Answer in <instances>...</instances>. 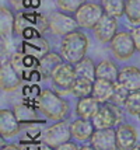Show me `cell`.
I'll return each instance as SVG.
<instances>
[{
	"instance_id": "6da1fadb",
	"label": "cell",
	"mask_w": 140,
	"mask_h": 150,
	"mask_svg": "<svg viewBox=\"0 0 140 150\" xmlns=\"http://www.w3.org/2000/svg\"><path fill=\"white\" fill-rule=\"evenodd\" d=\"M88 45H90V39L87 34L81 33L80 30H76L73 33H69L65 37H62L59 53L65 59V62L76 65L83 58H86Z\"/></svg>"
},
{
	"instance_id": "7a4b0ae2",
	"label": "cell",
	"mask_w": 140,
	"mask_h": 150,
	"mask_svg": "<svg viewBox=\"0 0 140 150\" xmlns=\"http://www.w3.org/2000/svg\"><path fill=\"white\" fill-rule=\"evenodd\" d=\"M37 107L39 112H42L48 119L52 121H62L67 117L70 111V105L66 100L60 97L55 91L45 88L37 97Z\"/></svg>"
},
{
	"instance_id": "3957f363",
	"label": "cell",
	"mask_w": 140,
	"mask_h": 150,
	"mask_svg": "<svg viewBox=\"0 0 140 150\" xmlns=\"http://www.w3.org/2000/svg\"><path fill=\"white\" fill-rule=\"evenodd\" d=\"M27 30H37L42 35L49 31V20L48 16L38 13L35 10H23L15 14V27L14 34L23 37Z\"/></svg>"
},
{
	"instance_id": "277c9868",
	"label": "cell",
	"mask_w": 140,
	"mask_h": 150,
	"mask_svg": "<svg viewBox=\"0 0 140 150\" xmlns=\"http://www.w3.org/2000/svg\"><path fill=\"white\" fill-rule=\"evenodd\" d=\"M122 119H123V115H122L119 105L108 101L100 105V110L91 121H93L95 129H107V128H113L118 124H120Z\"/></svg>"
},
{
	"instance_id": "5b68a950",
	"label": "cell",
	"mask_w": 140,
	"mask_h": 150,
	"mask_svg": "<svg viewBox=\"0 0 140 150\" xmlns=\"http://www.w3.org/2000/svg\"><path fill=\"white\" fill-rule=\"evenodd\" d=\"M109 48L113 58L118 60H129L133 58L134 52L137 51L130 31H118L109 42Z\"/></svg>"
},
{
	"instance_id": "8992f818",
	"label": "cell",
	"mask_w": 140,
	"mask_h": 150,
	"mask_svg": "<svg viewBox=\"0 0 140 150\" xmlns=\"http://www.w3.org/2000/svg\"><path fill=\"white\" fill-rule=\"evenodd\" d=\"M105 14L104 7L98 1H86L83 6L74 13V18L80 28L93 30L100 18Z\"/></svg>"
},
{
	"instance_id": "52a82bcc",
	"label": "cell",
	"mask_w": 140,
	"mask_h": 150,
	"mask_svg": "<svg viewBox=\"0 0 140 150\" xmlns=\"http://www.w3.org/2000/svg\"><path fill=\"white\" fill-rule=\"evenodd\" d=\"M48 20H49V31L58 37H65L66 34L73 33L80 28L74 16L72 17L70 13L62 10H56L48 14Z\"/></svg>"
},
{
	"instance_id": "ba28073f",
	"label": "cell",
	"mask_w": 140,
	"mask_h": 150,
	"mask_svg": "<svg viewBox=\"0 0 140 150\" xmlns=\"http://www.w3.org/2000/svg\"><path fill=\"white\" fill-rule=\"evenodd\" d=\"M76 77L77 76H76L74 65L69 63V62H63L53 70L51 80H52L53 88L56 91L60 94H66V93H70Z\"/></svg>"
},
{
	"instance_id": "9c48e42d",
	"label": "cell",
	"mask_w": 140,
	"mask_h": 150,
	"mask_svg": "<svg viewBox=\"0 0 140 150\" xmlns=\"http://www.w3.org/2000/svg\"><path fill=\"white\" fill-rule=\"evenodd\" d=\"M70 137H73L72 131H70V124H67L65 119H62L46 129L45 135H44V143L56 149L62 143L69 142Z\"/></svg>"
},
{
	"instance_id": "30bf717a",
	"label": "cell",
	"mask_w": 140,
	"mask_h": 150,
	"mask_svg": "<svg viewBox=\"0 0 140 150\" xmlns=\"http://www.w3.org/2000/svg\"><path fill=\"white\" fill-rule=\"evenodd\" d=\"M118 27H119L118 18L105 13L93 28L94 37L98 39L101 44H109L118 33Z\"/></svg>"
},
{
	"instance_id": "8fae6325",
	"label": "cell",
	"mask_w": 140,
	"mask_h": 150,
	"mask_svg": "<svg viewBox=\"0 0 140 150\" xmlns=\"http://www.w3.org/2000/svg\"><path fill=\"white\" fill-rule=\"evenodd\" d=\"M90 144L97 150H118L116 143V129H95L90 139Z\"/></svg>"
},
{
	"instance_id": "7c38bea8",
	"label": "cell",
	"mask_w": 140,
	"mask_h": 150,
	"mask_svg": "<svg viewBox=\"0 0 140 150\" xmlns=\"http://www.w3.org/2000/svg\"><path fill=\"white\" fill-rule=\"evenodd\" d=\"M20 51L25 55L34 56L37 59H42L46 53L51 52V44L46 38H44L42 35H38L35 38L24 39L21 42Z\"/></svg>"
},
{
	"instance_id": "4fadbf2b",
	"label": "cell",
	"mask_w": 140,
	"mask_h": 150,
	"mask_svg": "<svg viewBox=\"0 0 140 150\" xmlns=\"http://www.w3.org/2000/svg\"><path fill=\"white\" fill-rule=\"evenodd\" d=\"M0 84L3 91H15L21 86V76L18 72L14 69L10 60L1 62V69H0Z\"/></svg>"
},
{
	"instance_id": "5bb4252c",
	"label": "cell",
	"mask_w": 140,
	"mask_h": 150,
	"mask_svg": "<svg viewBox=\"0 0 140 150\" xmlns=\"http://www.w3.org/2000/svg\"><path fill=\"white\" fill-rule=\"evenodd\" d=\"M20 121L14 111L3 108L0 111V133L3 137H14L20 133Z\"/></svg>"
},
{
	"instance_id": "9a60e30c",
	"label": "cell",
	"mask_w": 140,
	"mask_h": 150,
	"mask_svg": "<svg viewBox=\"0 0 140 150\" xmlns=\"http://www.w3.org/2000/svg\"><path fill=\"white\" fill-rule=\"evenodd\" d=\"M118 83L123 86L129 93L140 90V69L136 66H125L119 72Z\"/></svg>"
},
{
	"instance_id": "2e32d148",
	"label": "cell",
	"mask_w": 140,
	"mask_h": 150,
	"mask_svg": "<svg viewBox=\"0 0 140 150\" xmlns=\"http://www.w3.org/2000/svg\"><path fill=\"white\" fill-rule=\"evenodd\" d=\"M137 142V131L133 125L123 124L116 129V143L118 150H130L136 146Z\"/></svg>"
},
{
	"instance_id": "e0dca14e",
	"label": "cell",
	"mask_w": 140,
	"mask_h": 150,
	"mask_svg": "<svg viewBox=\"0 0 140 150\" xmlns=\"http://www.w3.org/2000/svg\"><path fill=\"white\" fill-rule=\"evenodd\" d=\"M70 131H72V136L76 140L86 142V140L91 139L94 131H95V126H94L91 119L79 118V119H74L73 122L70 124Z\"/></svg>"
},
{
	"instance_id": "ac0fdd59",
	"label": "cell",
	"mask_w": 140,
	"mask_h": 150,
	"mask_svg": "<svg viewBox=\"0 0 140 150\" xmlns=\"http://www.w3.org/2000/svg\"><path fill=\"white\" fill-rule=\"evenodd\" d=\"M13 111L21 125L23 124H45V119H41L37 110L30 104H25V103L15 104Z\"/></svg>"
},
{
	"instance_id": "d6986e66",
	"label": "cell",
	"mask_w": 140,
	"mask_h": 150,
	"mask_svg": "<svg viewBox=\"0 0 140 150\" xmlns=\"http://www.w3.org/2000/svg\"><path fill=\"white\" fill-rule=\"evenodd\" d=\"M115 91V83L109 81V80H104V79H95L93 86V96L97 101L102 103H108L111 101V98Z\"/></svg>"
},
{
	"instance_id": "ffe728a7",
	"label": "cell",
	"mask_w": 140,
	"mask_h": 150,
	"mask_svg": "<svg viewBox=\"0 0 140 150\" xmlns=\"http://www.w3.org/2000/svg\"><path fill=\"white\" fill-rule=\"evenodd\" d=\"M101 103L97 101L93 96L88 97L79 98L77 105H76V114L79 118H84V119H93L94 115L98 112Z\"/></svg>"
},
{
	"instance_id": "44dd1931",
	"label": "cell",
	"mask_w": 140,
	"mask_h": 150,
	"mask_svg": "<svg viewBox=\"0 0 140 150\" xmlns=\"http://www.w3.org/2000/svg\"><path fill=\"white\" fill-rule=\"evenodd\" d=\"M63 62H65V59L62 58L60 53L56 52L46 53L42 59H39V63H38V70H39L42 79H51L53 70Z\"/></svg>"
},
{
	"instance_id": "7402d4cb",
	"label": "cell",
	"mask_w": 140,
	"mask_h": 150,
	"mask_svg": "<svg viewBox=\"0 0 140 150\" xmlns=\"http://www.w3.org/2000/svg\"><path fill=\"white\" fill-rule=\"evenodd\" d=\"M119 72L120 70L118 69V65L113 60L104 59L97 65L95 74H97V79H104V80H109L112 83H116L118 77H119Z\"/></svg>"
},
{
	"instance_id": "603a6c76",
	"label": "cell",
	"mask_w": 140,
	"mask_h": 150,
	"mask_svg": "<svg viewBox=\"0 0 140 150\" xmlns=\"http://www.w3.org/2000/svg\"><path fill=\"white\" fill-rule=\"evenodd\" d=\"M14 27H15V16L7 6H1L0 10V28L3 38H13Z\"/></svg>"
},
{
	"instance_id": "cb8c5ba5",
	"label": "cell",
	"mask_w": 140,
	"mask_h": 150,
	"mask_svg": "<svg viewBox=\"0 0 140 150\" xmlns=\"http://www.w3.org/2000/svg\"><path fill=\"white\" fill-rule=\"evenodd\" d=\"M74 70H76V76L77 77H86L90 79V80H95L97 79V74H95V70H97V66L94 65V60L91 58H83L80 62H77L74 65Z\"/></svg>"
},
{
	"instance_id": "d4e9b609",
	"label": "cell",
	"mask_w": 140,
	"mask_h": 150,
	"mask_svg": "<svg viewBox=\"0 0 140 150\" xmlns=\"http://www.w3.org/2000/svg\"><path fill=\"white\" fill-rule=\"evenodd\" d=\"M93 86L94 81L86 77H76L73 86H72V90L70 93L73 94L74 97L77 98H83V97H88L93 94Z\"/></svg>"
},
{
	"instance_id": "484cf974",
	"label": "cell",
	"mask_w": 140,
	"mask_h": 150,
	"mask_svg": "<svg viewBox=\"0 0 140 150\" xmlns=\"http://www.w3.org/2000/svg\"><path fill=\"white\" fill-rule=\"evenodd\" d=\"M100 3L104 7V11L112 17L120 18L125 14L126 0H100Z\"/></svg>"
},
{
	"instance_id": "4316f807",
	"label": "cell",
	"mask_w": 140,
	"mask_h": 150,
	"mask_svg": "<svg viewBox=\"0 0 140 150\" xmlns=\"http://www.w3.org/2000/svg\"><path fill=\"white\" fill-rule=\"evenodd\" d=\"M125 16L129 24L133 27L140 25V0H126Z\"/></svg>"
},
{
	"instance_id": "83f0119b",
	"label": "cell",
	"mask_w": 140,
	"mask_h": 150,
	"mask_svg": "<svg viewBox=\"0 0 140 150\" xmlns=\"http://www.w3.org/2000/svg\"><path fill=\"white\" fill-rule=\"evenodd\" d=\"M123 107L130 115H140V90L129 93Z\"/></svg>"
},
{
	"instance_id": "f1b7e54d",
	"label": "cell",
	"mask_w": 140,
	"mask_h": 150,
	"mask_svg": "<svg viewBox=\"0 0 140 150\" xmlns=\"http://www.w3.org/2000/svg\"><path fill=\"white\" fill-rule=\"evenodd\" d=\"M53 1L59 10L70 13V14H74L86 3L87 0H53Z\"/></svg>"
},
{
	"instance_id": "f546056e",
	"label": "cell",
	"mask_w": 140,
	"mask_h": 150,
	"mask_svg": "<svg viewBox=\"0 0 140 150\" xmlns=\"http://www.w3.org/2000/svg\"><path fill=\"white\" fill-rule=\"evenodd\" d=\"M127 96H129V91H127L123 86H120L119 83L116 81V83H115V91H113V96H112V98H111V103L119 105V107L120 105H125Z\"/></svg>"
},
{
	"instance_id": "4dcf8cb0",
	"label": "cell",
	"mask_w": 140,
	"mask_h": 150,
	"mask_svg": "<svg viewBox=\"0 0 140 150\" xmlns=\"http://www.w3.org/2000/svg\"><path fill=\"white\" fill-rule=\"evenodd\" d=\"M10 3L17 11H23V10H34L39 3V0H10Z\"/></svg>"
},
{
	"instance_id": "1f68e13d",
	"label": "cell",
	"mask_w": 140,
	"mask_h": 150,
	"mask_svg": "<svg viewBox=\"0 0 140 150\" xmlns=\"http://www.w3.org/2000/svg\"><path fill=\"white\" fill-rule=\"evenodd\" d=\"M130 34L133 37V41H134V45H136V49L137 52H140V25H136L130 30Z\"/></svg>"
},
{
	"instance_id": "d6a6232c",
	"label": "cell",
	"mask_w": 140,
	"mask_h": 150,
	"mask_svg": "<svg viewBox=\"0 0 140 150\" xmlns=\"http://www.w3.org/2000/svg\"><path fill=\"white\" fill-rule=\"evenodd\" d=\"M79 149L80 147H77V144L74 143V142H72V140H69L66 143H62L60 146L56 147V150H79Z\"/></svg>"
},
{
	"instance_id": "836d02e7",
	"label": "cell",
	"mask_w": 140,
	"mask_h": 150,
	"mask_svg": "<svg viewBox=\"0 0 140 150\" xmlns=\"http://www.w3.org/2000/svg\"><path fill=\"white\" fill-rule=\"evenodd\" d=\"M1 150H21L18 146L15 143H10V144H6V146H3Z\"/></svg>"
},
{
	"instance_id": "e575fe53",
	"label": "cell",
	"mask_w": 140,
	"mask_h": 150,
	"mask_svg": "<svg viewBox=\"0 0 140 150\" xmlns=\"http://www.w3.org/2000/svg\"><path fill=\"white\" fill-rule=\"evenodd\" d=\"M79 150H97L94 146H91V144H84V146H81Z\"/></svg>"
},
{
	"instance_id": "d590c367",
	"label": "cell",
	"mask_w": 140,
	"mask_h": 150,
	"mask_svg": "<svg viewBox=\"0 0 140 150\" xmlns=\"http://www.w3.org/2000/svg\"><path fill=\"white\" fill-rule=\"evenodd\" d=\"M41 150H56V149H55V147H51V146H48V144L45 143V144H42V149Z\"/></svg>"
},
{
	"instance_id": "8d00e7d4",
	"label": "cell",
	"mask_w": 140,
	"mask_h": 150,
	"mask_svg": "<svg viewBox=\"0 0 140 150\" xmlns=\"http://www.w3.org/2000/svg\"><path fill=\"white\" fill-rule=\"evenodd\" d=\"M130 150H140V144H136V146H133Z\"/></svg>"
},
{
	"instance_id": "74e56055",
	"label": "cell",
	"mask_w": 140,
	"mask_h": 150,
	"mask_svg": "<svg viewBox=\"0 0 140 150\" xmlns=\"http://www.w3.org/2000/svg\"><path fill=\"white\" fill-rule=\"evenodd\" d=\"M137 117H139V121H140V115H137Z\"/></svg>"
}]
</instances>
